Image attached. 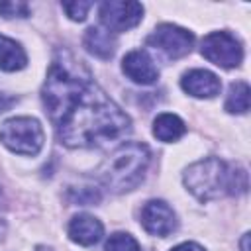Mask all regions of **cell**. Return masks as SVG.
<instances>
[{
	"mask_svg": "<svg viewBox=\"0 0 251 251\" xmlns=\"http://www.w3.org/2000/svg\"><path fill=\"white\" fill-rule=\"evenodd\" d=\"M180 86L186 94H190L194 98H214L216 94H220L222 82H220L218 75H214L212 71L192 69L182 75Z\"/></svg>",
	"mask_w": 251,
	"mask_h": 251,
	"instance_id": "30bf717a",
	"label": "cell"
},
{
	"mask_svg": "<svg viewBox=\"0 0 251 251\" xmlns=\"http://www.w3.org/2000/svg\"><path fill=\"white\" fill-rule=\"evenodd\" d=\"M147 45L159 49L165 53L169 59H180L192 51L194 45V35L175 24H161L157 25L151 35L147 37Z\"/></svg>",
	"mask_w": 251,
	"mask_h": 251,
	"instance_id": "52a82bcc",
	"label": "cell"
},
{
	"mask_svg": "<svg viewBox=\"0 0 251 251\" xmlns=\"http://www.w3.org/2000/svg\"><path fill=\"white\" fill-rule=\"evenodd\" d=\"M202 57L222 69L239 67L243 61V47L241 41L231 35L229 31H212L202 39L200 47Z\"/></svg>",
	"mask_w": 251,
	"mask_h": 251,
	"instance_id": "5b68a950",
	"label": "cell"
},
{
	"mask_svg": "<svg viewBox=\"0 0 251 251\" xmlns=\"http://www.w3.org/2000/svg\"><path fill=\"white\" fill-rule=\"evenodd\" d=\"M151 161L149 147L139 141H126L116 147L98 167V180L112 192H129L141 184Z\"/></svg>",
	"mask_w": 251,
	"mask_h": 251,
	"instance_id": "7a4b0ae2",
	"label": "cell"
},
{
	"mask_svg": "<svg viewBox=\"0 0 251 251\" xmlns=\"http://www.w3.org/2000/svg\"><path fill=\"white\" fill-rule=\"evenodd\" d=\"M0 196H2V192H0Z\"/></svg>",
	"mask_w": 251,
	"mask_h": 251,
	"instance_id": "d4e9b609",
	"label": "cell"
},
{
	"mask_svg": "<svg viewBox=\"0 0 251 251\" xmlns=\"http://www.w3.org/2000/svg\"><path fill=\"white\" fill-rule=\"evenodd\" d=\"M0 141L12 153L33 157L41 151L43 141H45V133H43L41 124L35 118L18 116V118H10L2 124Z\"/></svg>",
	"mask_w": 251,
	"mask_h": 251,
	"instance_id": "277c9868",
	"label": "cell"
},
{
	"mask_svg": "<svg viewBox=\"0 0 251 251\" xmlns=\"http://www.w3.org/2000/svg\"><path fill=\"white\" fill-rule=\"evenodd\" d=\"M82 45L86 47V51L102 61H108L114 57L116 53V39L110 31L102 29V27H88L84 37H82Z\"/></svg>",
	"mask_w": 251,
	"mask_h": 251,
	"instance_id": "7c38bea8",
	"label": "cell"
},
{
	"mask_svg": "<svg viewBox=\"0 0 251 251\" xmlns=\"http://www.w3.org/2000/svg\"><path fill=\"white\" fill-rule=\"evenodd\" d=\"M184 131H186V126L176 114H159L153 122V135L165 143L180 139Z\"/></svg>",
	"mask_w": 251,
	"mask_h": 251,
	"instance_id": "5bb4252c",
	"label": "cell"
},
{
	"mask_svg": "<svg viewBox=\"0 0 251 251\" xmlns=\"http://www.w3.org/2000/svg\"><path fill=\"white\" fill-rule=\"evenodd\" d=\"M90 8H92V2H82V0H78V2H63V10L73 22H84Z\"/></svg>",
	"mask_w": 251,
	"mask_h": 251,
	"instance_id": "ac0fdd59",
	"label": "cell"
},
{
	"mask_svg": "<svg viewBox=\"0 0 251 251\" xmlns=\"http://www.w3.org/2000/svg\"><path fill=\"white\" fill-rule=\"evenodd\" d=\"M25 65H27V55L24 47L6 35H0V69L6 73H14V71H22Z\"/></svg>",
	"mask_w": 251,
	"mask_h": 251,
	"instance_id": "4fadbf2b",
	"label": "cell"
},
{
	"mask_svg": "<svg viewBox=\"0 0 251 251\" xmlns=\"http://www.w3.org/2000/svg\"><path fill=\"white\" fill-rule=\"evenodd\" d=\"M229 180L231 169L218 157L196 161L182 175L184 186L200 202H210L224 194H229Z\"/></svg>",
	"mask_w": 251,
	"mask_h": 251,
	"instance_id": "3957f363",
	"label": "cell"
},
{
	"mask_svg": "<svg viewBox=\"0 0 251 251\" xmlns=\"http://www.w3.org/2000/svg\"><path fill=\"white\" fill-rule=\"evenodd\" d=\"M18 102V98L16 96H12V94H6V92H0V114H4V112H8L14 104Z\"/></svg>",
	"mask_w": 251,
	"mask_h": 251,
	"instance_id": "ffe728a7",
	"label": "cell"
},
{
	"mask_svg": "<svg viewBox=\"0 0 251 251\" xmlns=\"http://www.w3.org/2000/svg\"><path fill=\"white\" fill-rule=\"evenodd\" d=\"M69 237L78 243V245H94L96 241H100L102 233H104V226L98 218L90 216V214H76L71 222H69Z\"/></svg>",
	"mask_w": 251,
	"mask_h": 251,
	"instance_id": "8fae6325",
	"label": "cell"
},
{
	"mask_svg": "<svg viewBox=\"0 0 251 251\" xmlns=\"http://www.w3.org/2000/svg\"><path fill=\"white\" fill-rule=\"evenodd\" d=\"M0 16L2 18H27L29 4L16 0V2H0Z\"/></svg>",
	"mask_w": 251,
	"mask_h": 251,
	"instance_id": "e0dca14e",
	"label": "cell"
},
{
	"mask_svg": "<svg viewBox=\"0 0 251 251\" xmlns=\"http://www.w3.org/2000/svg\"><path fill=\"white\" fill-rule=\"evenodd\" d=\"M249 84L245 80H237L229 84V92L226 98V112L229 114H245L249 110Z\"/></svg>",
	"mask_w": 251,
	"mask_h": 251,
	"instance_id": "9a60e30c",
	"label": "cell"
},
{
	"mask_svg": "<svg viewBox=\"0 0 251 251\" xmlns=\"http://www.w3.org/2000/svg\"><path fill=\"white\" fill-rule=\"evenodd\" d=\"M141 226L151 235L167 237L176 229V214L165 200H149L141 208Z\"/></svg>",
	"mask_w": 251,
	"mask_h": 251,
	"instance_id": "ba28073f",
	"label": "cell"
},
{
	"mask_svg": "<svg viewBox=\"0 0 251 251\" xmlns=\"http://www.w3.org/2000/svg\"><path fill=\"white\" fill-rule=\"evenodd\" d=\"M69 196L75 204H94L100 200V192L96 188H78V190L73 188Z\"/></svg>",
	"mask_w": 251,
	"mask_h": 251,
	"instance_id": "d6986e66",
	"label": "cell"
},
{
	"mask_svg": "<svg viewBox=\"0 0 251 251\" xmlns=\"http://www.w3.org/2000/svg\"><path fill=\"white\" fill-rule=\"evenodd\" d=\"M4 231H6V226H4V222H0V239L4 237Z\"/></svg>",
	"mask_w": 251,
	"mask_h": 251,
	"instance_id": "603a6c76",
	"label": "cell"
},
{
	"mask_svg": "<svg viewBox=\"0 0 251 251\" xmlns=\"http://www.w3.org/2000/svg\"><path fill=\"white\" fill-rule=\"evenodd\" d=\"M171 251H206V249H204L202 245L194 243V241H184V243H180V245L173 247Z\"/></svg>",
	"mask_w": 251,
	"mask_h": 251,
	"instance_id": "44dd1931",
	"label": "cell"
},
{
	"mask_svg": "<svg viewBox=\"0 0 251 251\" xmlns=\"http://www.w3.org/2000/svg\"><path fill=\"white\" fill-rule=\"evenodd\" d=\"M100 24L110 33H122L135 27L143 18V4L139 2H124V0H110L102 2L98 8Z\"/></svg>",
	"mask_w": 251,
	"mask_h": 251,
	"instance_id": "8992f818",
	"label": "cell"
},
{
	"mask_svg": "<svg viewBox=\"0 0 251 251\" xmlns=\"http://www.w3.org/2000/svg\"><path fill=\"white\" fill-rule=\"evenodd\" d=\"M41 100L57 139L71 149L100 147L131 129L129 116L67 49L55 53L41 86Z\"/></svg>",
	"mask_w": 251,
	"mask_h": 251,
	"instance_id": "6da1fadb",
	"label": "cell"
},
{
	"mask_svg": "<svg viewBox=\"0 0 251 251\" xmlns=\"http://www.w3.org/2000/svg\"><path fill=\"white\" fill-rule=\"evenodd\" d=\"M122 71L129 80L137 84H153L159 78V69L155 61L143 49L129 51L122 61Z\"/></svg>",
	"mask_w": 251,
	"mask_h": 251,
	"instance_id": "9c48e42d",
	"label": "cell"
},
{
	"mask_svg": "<svg viewBox=\"0 0 251 251\" xmlns=\"http://www.w3.org/2000/svg\"><path fill=\"white\" fill-rule=\"evenodd\" d=\"M35 251H51V249H49V247H45V245H37V247H35Z\"/></svg>",
	"mask_w": 251,
	"mask_h": 251,
	"instance_id": "cb8c5ba5",
	"label": "cell"
},
{
	"mask_svg": "<svg viewBox=\"0 0 251 251\" xmlns=\"http://www.w3.org/2000/svg\"><path fill=\"white\" fill-rule=\"evenodd\" d=\"M106 251H141L137 239L129 233H124V231H116L108 237L106 245H104Z\"/></svg>",
	"mask_w": 251,
	"mask_h": 251,
	"instance_id": "2e32d148",
	"label": "cell"
},
{
	"mask_svg": "<svg viewBox=\"0 0 251 251\" xmlns=\"http://www.w3.org/2000/svg\"><path fill=\"white\" fill-rule=\"evenodd\" d=\"M239 245H241V251H249V233H243Z\"/></svg>",
	"mask_w": 251,
	"mask_h": 251,
	"instance_id": "7402d4cb",
	"label": "cell"
}]
</instances>
